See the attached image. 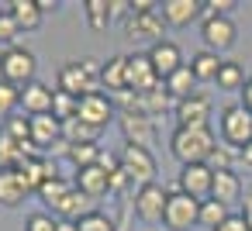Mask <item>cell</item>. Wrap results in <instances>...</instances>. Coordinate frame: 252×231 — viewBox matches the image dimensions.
Masks as SVG:
<instances>
[{
  "instance_id": "obj_1",
  "label": "cell",
  "mask_w": 252,
  "mask_h": 231,
  "mask_svg": "<svg viewBox=\"0 0 252 231\" xmlns=\"http://www.w3.org/2000/svg\"><path fill=\"white\" fill-rule=\"evenodd\" d=\"M218 148L211 128H176L169 138V152L183 162V166H200L211 159V152Z\"/></svg>"
},
{
  "instance_id": "obj_2",
  "label": "cell",
  "mask_w": 252,
  "mask_h": 231,
  "mask_svg": "<svg viewBox=\"0 0 252 231\" xmlns=\"http://www.w3.org/2000/svg\"><path fill=\"white\" fill-rule=\"evenodd\" d=\"M100 69L104 66L94 62V59L69 62V66L59 69V90L69 93V97H76V100H83L90 93H100Z\"/></svg>"
},
{
  "instance_id": "obj_3",
  "label": "cell",
  "mask_w": 252,
  "mask_h": 231,
  "mask_svg": "<svg viewBox=\"0 0 252 231\" xmlns=\"http://www.w3.org/2000/svg\"><path fill=\"white\" fill-rule=\"evenodd\" d=\"M0 80L25 90L28 83H35V56L21 45H11L4 49V56H0Z\"/></svg>"
},
{
  "instance_id": "obj_4",
  "label": "cell",
  "mask_w": 252,
  "mask_h": 231,
  "mask_svg": "<svg viewBox=\"0 0 252 231\" xmlns=\"http://www.w3.org/2000/svg\"><path fill=\"white\" fill-rule=\"evenodd\" d=\"M200 221V200L187 197L183 190H169L166 197V214H162V224L173 228V231H187Z\"/></svg>"
},
{
  "instance_id": "obj_5",
  "label": "cell",
  "mask_w": 252,
  "mask_h": 231,
  "mask_svg": "<svg viewBox=\"0 0 252 231\" xmlns=\"http://www.w3.org/2000/svg\"><path fill=\"white\" fill-rule=\"evenodd\" d=\"M118 166H121V173H125L131 183H138V186L156 183V159H152V152H149V148L125 145V148H121V155H118Z\"/></svg>"
},
{
  "instance_id": "obj_6",
  "label": "cell",
  "mask_w": 252,
  "mask_h": 231,
  "mask_svg": "<svg viewBox=\"0 0 252 231\" xmlns=\"http://www.w3.org/2000/svg\"><path fill=\"white\" fill-rule=\"evenodd\" d=\"M221 135L228 145L245 148L252 142V111H245L242 104H231L221 111Z\"/></svg>"
},
{
  "instance_id": "obj_7",
  "label": "cell",
  "mask_w": 252,
  "mask_h": 231,
  "mask_svg": "<svg viewBox=\"0 0 252 231\" xmlns=\"http://www.w3.org/2000/svg\"><path fill=\"white\" fill-rule=\"evenodd\" d=\"M166 197H169V190H162L159 183L138 186V193H135V214L145 224H159L162 214H166Z\"/></svg>"
},
{
  "instance_id": "obj_8",
  "label": "cell",
  "mask_w": 252,
  "mask_h": 231,
  "mask_svg": "<svg viewBox=\"0 0 252 231\" xmlns=\"http://www.w3.org/2000/svg\"><path fill=\"white\" fill-rule=\"evenodd\" d=\"M162 31H166V21H162V14L159 11H149V14H128V21H125V35L128 38H135V42H152V45H159L162 42Z\"/></svg>"
},
{
  "instance_id": "obj_9",
  "label": "cell",
  "mask_w": 252,
  "mask_h": 231,
  "mask_svg": "<svg viewBox=\"0 0 252 231\" xmlns=\"http://www.w3.org/2000/svg\"><path fill=\"white\" fill-rule=\"evenodd\" d=\"M121 135H125V145H135V148L152 152V145H156L152 117H142V114H121Z\"/></svg>"
},
{
  "instance_id": "obj_10",
  "label": "cell",
  "mask_w": 252,
  "mask_h": 231,
  "mask_svg": "<svg viewBox=\"0 0 252 231\" xmlns=\"http://www.w3.org/2000/svg\"><path fill=\"white\" fill-rule=\"evenodd\" d=\"M211 183H214V169H211L207 162H200V166H183V173H180V190H183L187 197H193V200H207V197H211Z\"/></svg>"
},
{
  "instance_id": "obj_11",
  "label": "cell",
  "mask_w": 252,
  "mask_h": 231,
  "mask_svg": "<svg viewBox=\"0 0 252 231\" xmlns=\"http://www.w3.org/2000/svg\"><path fill=\"white\" fill-rule=\"evenodd\" d=\"M200 38L207 42V49L224 52V49L235 45V21L224 18V14H218V18H204V25H200Z\"/></svg>"
},
{
  "instance_id": "obj_12",
  "label": "cell",
  "mask_w": 252,
  "mask_h": 231,
  "mask_svg": "<svg viewBox=\"0 0 252 231\" xmlns=\"http://www.w3.org/2000/svg\"><path fill=\"white\" fill-rule=\"evenodd\" d=\"M162 80L156 76V69H152V62H149V56H128V90L131 93H149V90H156Z\"/></svg>"
},
{
  "instance_id": "obj_13",
  "label": "cell",
  "mask_w": 252,
  "mask_h": 231,
  "mask_svg": "<svg viewBox=\"0 0 252 231\" xmlns=\"http://www.w3.org/2000/svg\"><path fill=\"white\" fill-rule=\"evenodd\" d=\"M149 62H152V69H156V76L166 83L176 69H183V56H180V49L173 45V42H159V45H152L149 49Z\"/></svg>"
},
{
  "instance_id": "obj_14",
  "label": "cell",
  "mask_w": 252,
  "mask_h": 231,
  "mask_svg": "<svg viewBox=\"0 0 252 231\" xmlns=\"http://www.w3.org/2000/svg\"><path fill=\"white\" fill-rule=\"evenodd\" d=\"M207 117H211V100L200 93L176 104V124L180 128H207Z\"/></svg>"
},
{
  "instance_id": "obj_15",
  "label": "cell",
  "mask_w": 252,
  "mask_h": 231,
  "mask_svg": "<svg viewBox=\"0 0 252 231\" xmlns=\"http://www.w3.org/2000/svg\"><path fill=\"white\" fill-rule=\"evenodd\" d=\"M107 169L104 166H87V169H76V190L87 197V200H100L111 193V183H107Z\"/></svg>"
},
{
  "instance_id": "obj_16",
  "label": "cell",
  "mask_w": 252,
  "mask_h": 231,
  "mask_svg": "<svg viewBox=\"0 0 252 231\" xmlns=\"http://www.w3.org/2000/svg\"><path fill=\"white\" fill-rule=\"evenodd\" d=\"M52 97H56V90L35 80V83H28V87L21 90V111H25L28 117H38V114H52Z\"/></svg>"
},
{
  "instance_id": "obj_17",
  "label": "cell",
  "mask_w": 252,
  "mask_h": 231,
  "mask_svg": "<svg viewBox=\"0 0 252 231\" xmlns=\"http://www.w3.org/2000/svg\"><path fill=\"white\" fill-rule=\"evenodd\" d=\"M200 11H204V4H197V0H162V7H159V14L169 28H187Z\"/></svg>"
},
{
  "instance_id": "obj_18",
  "label": "cell",
  "mask_w": 252,
  "mask_h": 231,
  "mask_svg": "<svg viewBox=\"0 0 252 231\" xmlns=\"http://www.w3.org/2000/svg\"><path fill=\"white\" fill-rule=\"evenodd\" d=\"M111 114H114V104L107 100V93H90V97H83L80 100V121H87V124H94V128H104L107 121H111Z\"/></svg>"
},
{
  "instance_id": "obj_19",
  "label": "cell",
  "mask_w": 252,
  "mask_h": 231,
  "mask_svg": "<svg viewBox=\"0 0 252 231\" xmlns=\"http://www.w3.org/2000/svg\"><path fill=\"white\" fill-rule=\"evenodd\" d=\"M28 124H32V145H35V148H52V145L63 138V121L52 117V114L28 117Z\"/></svg>"
},
{
  "instance_id": "obj_20",
  "label": "cell",
  "mask_w": 252,
  "mask_h": 231,
  "mask_svg": "<svg viewBox=\"0 0 252 231\" xmlns=\"http://www.w3.org/2000/svg\"><path fill=\"white\" fill-rule=\"evenodd\" d=\"M28 183L18 176V169H0V207H18L28 197Z\"/></svg>"
},
{
  "instance_id": "obj_21",
  "label": "cell",
  "mask_w": 252,
  "mask_h": 231,
  "mask_svg": "<svg viewBox=\"0 0 252 231\" xmlns=\"http://www.w3.org/2000/svg\"><path fill=\"white\" fill-rule=\"evenodd\" d=\"M100 87L114 90V93H125L128 90V56H114L104 62L100 69Z\"/></svg>"
},
{
  "instance_id": "obj_22",
  "label": "cell",
  "mask_w": 252,
  "mask_h": 231,
  "mask_svg": "<svg viewBox=\"0 0 252 231\" xmlns=\"http://www.w3.org/2000/svg\"><path fill=\"white\" fill-rule=\"evenodd\" d=\"M211 197L218 200V203H235L238 197H242V183H238V176L231 173V169H221V173H214V183H211Z\"/></svg>"
},
{
  "instance_id": "obj_23",
  "label": "cell",
  "mask_w": 252,
  "mask_h": 231,
  "mask_svg": "<svg viewBox=\"0 0 252 231\" xmlns=\"http://www.w3.org/2000/svg\"><path fill=\"white\" fill-rule=\"evenodd\" d=\"M7 14H11V18H14V25H18V28H25V31H35V28L42 25L38 0H11V4H7Z\"/></svg>"
},
{
  "instance_id": "obj_24",
  "label": "cell",
  "mask_w": 252,
  "mask_h": 231,
  "mask_svg": "<svg viewBox=\"0 0 252 231\" xmlns=\"http://www.w3.org/2000/svg\"><path fill=\"white\" fill-rule=\"evenodd\" d=\"M100 131H104V128H94V124H87V121H80V117H73V121L63 124V138H66L69 145H97Z\"/></svg>"
},
{
  "instance_id": "obj_25",
  "label": "cell",
  "mask_w": 252,
  "mask_h": 231,
  "mask_svg": "<svg viewBox=\"0 0 252 231\" xmlns=\"http://www.w3.org/2000/svg\"><path fill=\"white\" fill-rule=\"evenodd\" d=\"M193 87H197V76H193V69H190V66L176 69V73L166 80V90H169V97H173V100H190V97H193Z\"/></svg>"
},
{
  "instance_id": "obj_26",
  "label": "cell",
  "mask_w": 252,
  "mask_h": 231,
  "mask_svg": "<svg viewBox=\"0 0 252 231\" xmlns=\"http://www.w3.org/2000/svg\"><path fill=\"white\" fill-rule=\"evenodd\" d=\"M224 221H228V207H224V203H218L214 197L200 200V221H197V224H204V228L218 231V228H221Z\"/></svg>"
},
{
  "instance_id": "obj_27",
  "label": "cell",
  "mask_w": 252,
  "mask_h": 231,
  "mask_svg": "<svg viewBox=\"0 0 252 231\" xmlns=\"http://www.w3.org/2000/svg\"><path fill=\"white\" fill-rule=\"evenodd\" d=\"M190 69H193L197 83H200V80H214L218 69H221V59H218V52H197L193 62H190Z\"/></svg>"
},
{
  "instance_id": "obj_28",
  "label": "cell",
  "mask_w": 252,
  "mask_h": 231,
  "mask_svg": "<svg viewBox=\"0 0 252 231\" xmlns=\"http://www.w3.org/2000/svg\"><path fill=\"white\" fill-rule=\"evenodd\" d=\"M214 83H218L221 90H242V87H245V69H242L238 62H221Z\"/></svg>"
},
{
  "instance_id": "obj_29",
  "label": "cell",
  "mask_w": 252,
  "mask_h": 231,
  "mask_svg": "<svg viewBox=\"0 0 252 231\" xmlns=\"http://www.w3.org/2000/svg\"><path fill=\"white\" fill-rule=\"evenodd\" d=\"M69 193H73V183H66V179H59V176H56V179H49V183L38 190V197H42L52 210H59V203H63Z\"/></svg>"
},
{
  "instance_id": "obj_30",
  "label": "cell",
  "mask_w": 252,
  "mask_h": 231,
  "mask_svg": "<svg viewBox=\"0 0 252 231\" xmlns=\"http://www.w3.org/2000/svg\"><path fill=\"white\" fill-rule=\"evenodd\" d=\"M83 11H87V21H90L94 31L107 28V21H111V0H87Z\"/></svg>"
},
{
  "instance_id": "obj_31",
  "label": "cell",
  "mask_w": 252,
  "mask_h": 231,
  "mask_svg": "<svg viewBox=\"0 0 252 231\" xmlns=\"http://www.w3.org/2000/svg\"><path fill=\"white\" fill-rule=\"evenodd\" d=\"M76 114H80V100L69 97V93H63V90H56V97H52V117H59V121L66 124V121H73Z\"/></svg>"
},
{
  "instance_id": "obj_32",
  "label": "cell",
  "mask_w": 252,
  "mask_h": 231,
  "mask_svg": "<svg viewBox=\"0 0 252 231\" xmlns=\"http://www.w3.org/2000/svg\"><path fill=\"white\" fill-rule=\"evenodd\" d=\"M18 107H21V90L0 80V121L14 117V111H18Z\"/></svg>"
},
{
  "instance_id": "obj_33",
  "label": "cell",
  "mask_w": 252,
  "mask_h": 231,
  "mask_svg": "<svg viewBox=\"0 0 252 231\" xmlns=\"http://www.w3.org/2000/svg\"><path fill=\"white\" fill-rule=\"evenodd\" d=\"M0 135H7V138H14L18 145H25V142H32V124H28V117H7L4 121V128H0Z\"/></svg>"
},
{
  "instance_id": "obj_34",
  "label": "cell",
  "mask_w": 252,
  "mask_h": 231,
  "mask_svg": "<svg viewBox=\"0 0 252 231\" xmlns=\"http://www.w3.org/2000/svg\"><path fill=\"white\" fill-rule=\"evenodd\" d=\"M142 100H145V114L152 117V114H162L166 107H169V90H166V83H159L156 90H149V93H142Z\"/></svg>"
},
{
  "instance_id": "obj_35",
  "label": "cell",
  "mask_w": 252,
  "mask_h": 231,
  "mask_svg": "<svg viewBox=\"0 0 252 231\" xmlns=\"http://www.w3.org/2000/svg\"><path fill=\"white\" fill-rule=\"evenodd\" d=\"M100 148L97 145H69V159L76 162V169H87V166H97L100 162Z\"/></svg>"
},
{
  "instance_id": "obj_36",
  "label": "cell",
  "mask_w": 252,
  "mask_h": 231,
  "mask_svg": "<svg viewBox=\"0 0 252 231\" xmlns=\"http://www.w3.org/2000/svg\"><path fill=\"white\" fill-rule=\"evenodd\" d=\"M80 231H114V221H111L107 214H97V210H90V214L80 221Z\"/></svg>"
},
{
  "instance_id": "obj_37",
  "label": "cell",
  "mask_w": 252,
  "mask_h": 231,
  "mask_svg": "<svg viewBox=\"0 0 252 231\" xmlns=\"http://www.w3.org/2000/svg\"><path fill=\"white\" fill-rule=\"evenodd\" d=\"M231 162H235V155L228 152V145H218V148L211 152V159H207V166H211L214 173H221V169H231Z\"/></svg>"
},
{
  "instance_id": "obj_38",
  "label": "cell",
  "mask_w": 252,
  "mask_h": 231,
  "mask_svg": "<svg viewBox=\"0 0 252 231\" xmlns=\"http://www.w3.org/2000/svg\"><path fill=\"white\" fill-rule=\"evenodd\" d=\"M18 31H21V28L14 25L11 14H0V45H7V49H11V42L18 38Z\"/></svg>"
},
{
  "instance_id": "obj_39",
  "label": "cell",
  "mask_w": 252,
  "mask_h": 231,
  "mask_svg": "<svg viewBox=\"0 0 252 231\" xmlns=\"http://www.w3.org/2000/svg\"><path fill=\"white\" fill-rule=\"evenodd\" d=\"M25 231H56V221L49 214H32L28 224H25Z\"/></svg>"
},
{
  "instance_id": "obj_40",
  "label": "cell",
  "mask_w": 252,
  "mask_h": 231,
  "mask_svg": "<svg viewBox=\"0 0 252 231\" xmlns=\"http://www.w3.org/2000/svg\"><path fill=\"white\" fill-rule=\"evenodd\" d=\"M107 176H111V179H107V183H111V193H125V190H128V183H131V179L121 173V166H118V169H111Z\"/></svg>"
},
{
  "instance_id": "obj_41",
  "label": "cell",
  "mask_w": 252,
  "mask_h": 231,
  "mask_svg": "<svg viewBox=\"0 0 252 231\" xmlns=\"http://www.w3.org/2000/svg\"><path fill=\"white\" fill-rule=\"evenodd\" d=\"M218 231H249V228H245L242 214H228V221H224V224H221Z\"/></svg>"
},
{
  "instance_id": "obj_42",
  "label": "cell",
  "mask_w": 252,
  "mask_h": 231,
  "mask_svg": "<svg viewBox=\"0 0 252 231\" xmlns=\"http://www.w3.org/2000/svg\"><path fill=\"white\" fill-rule=\"evenodd\" d=\"M242 221H245V228L252 231V193L245 197V207H242Z\"/></svg>"
},
{
  "instance_id": "obj_43",
  "label": "cell",
  "mask_w": 252,
  "mask_h": 231,
  "mask_svg": "<svg viewBox=\"0 0 252 231\" xmlns=\"http://www.w3.org/2000/svg\"><path fill=\"white\" fill-rule=\"evenodd\" d=\"M242 107L252 111V80H245V87H242Z\"/></svg>"
},
{
  "instance_id": "obj_44",
  "label": "cell",
  "mask_w": 252,
  "mask_h": 231,
  "mask_svg": "<svg viewBox=\"0 0 252 231\" xmlns=\"http://www.w3.org/2000/svg\"><path fill=\"white\" fill-rule=\"evenodd\" d=\"M125 11H131L128 0H111V14H125Z\"/></svg>"
},
{
  "instance_id": "obj_45",
  "label": "cell",
  "mask_w": 252,
  "mask_h": 231,
  "mask_svg": "<svg viewBox=\"0 0 252 231\" xmlns=\"http://www.w3.org/2000/svg\"><path fill=\"white\" fill-rule=\"evenodd\" d=\"M56 231H80L76 221H56Z\"/></svg>"
},
{
  "instance_id": "obj_46",
  "label": "cell",
  "mask_w": 252,
  "mask_h": 231,
  "mask_svg": "<svg viewBox=\"0 0 252 231\" xmlns=\"http://www.w3.org/2000/svg\"><path fill=\"white\" fill-rule=\"evenodd\" d=\"M238 155H242V162H245V166H249V169H252V142H249V145H245V148H242V152H238Z\"/></svg>"
},
{
  "instance_id": "obj_47",
  "label": "cell",
  "mask_w": 252,
  "mask_h": 231,
  "mask_svg": "<svg viewBox=\"0 0 252 231\" xmlns=\"http://www.w3.org/2000/svg\"><path fill=\"white\" fill-rule=\"evenodd\" d=\"M38 11L45 14V11H56V0H38Z\"/></svg>"
}]
</instances>
